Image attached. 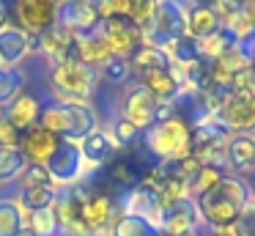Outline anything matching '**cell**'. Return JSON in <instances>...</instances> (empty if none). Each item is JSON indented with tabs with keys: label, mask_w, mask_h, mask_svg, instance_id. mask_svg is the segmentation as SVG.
Returning <instances> with one entry per match:
<instances>
[{
	"label": "cell",
	"mask_w": 255,
	"mask_h": 236,
	"mask_svg": "<svg viewBox=\"0 0 255 236\" xmlns=\"http://www.w3.org/2000/svg\"><path fill=\"white\" fill-rule=\"evenodd\" d=\"M250 203H253L250 181L244 176L225 173L206 195L195 201V209H198L200 225H206L209 231H222L233 228Z\"/></svg>",
	"instance_id": "1"
},
{
	"label": "cell",
	"mask_w": 255,
	"mask_h": 236,
	"mask_svg": "<svg viewBox=\"0 0 255 236\" xmlns=\"http://www.w3.org/2000/svg\"><path fill=\"white\" fill-rule=\"evenodd\" d=\"M140 146L156 162H178L192 154V129L181 118H165L140 135Z\"/></svg>",
	"instance_id": "2"
},
{
	"label": "cell",
	"mask_w": 255,
	"mask_h": 236,
	"mask_svg": "<svg viewBox=\"0 0 255 236\" xmlns=\"http://www.w3.org/2000/svg\"><path fill=\"white\" fill-rule=\"evenodd\" d=\"M50 82L55 99H80V102H91L94 88L99 82V71L88 69L80 63L77 58H66L61 63L50 66Z\"/></svg>",
	"instance_id": "3"
},
{
	"label": "cell",
	"mask_w": 255,
	"mask_h": 236,
	"mask_svg": "<svg viewBox=\"0 0 255 236\" xmlns=\"http://www.w3.org/2000/svg\"><path fill=\"white\" fill-rule=\"evenodd\" d=\"M228 132H255V88H233L217 104L214 115Z\"/></svg>",
	"instance_id": "4"
},
{
	"label": "cell",
	"mask_w": 255,
	"mask_h": 236,
	"mask_svg": "<svg viewBox=\"0 0 255 236\" xmlns=\"http://www.w3.org/2000/svg\"><path fill=\"white\" fill-rule=\"evenodd\" d=\"M55 190H66L72 184H80L85 179V159L80 154V146L72 140H58L55 151L44 162Z\"/></svg>",
	"instance_id": "5"
},
{
	"label": "cell",
	"mask_w": 255,
	"mask_h": 236,
	"mask_svg": "<svg viewBox=\"0 0 255 236\" xmlns=\"http://www.w3.org/2000/svg\"><path fill=\"white\" fill-rule=\"evenodd\" d=\"M187 33V3L184 0H159L154 11V22H151L145 41L165 47L167 41L184 36Z\"/></svg>",
	"instance_id": "6"
},
{
	"label": "cell",
	"mask_w": 255,
	"mask_h": 236,
	"mask_svg": "<svg viewBox=\"0 0 255 236\" xmlns=\"http://www.w3.org/2000/svg\"><path fill=\"white\" fill-rule=\"evenodd\" d=\"M11 25L28 36H44L58 25V11L47 0H11Z\"/></svg>",
	"instance_id": "7"
},
{
	"label": "cell",
	"mask_w": 255,
	"mask_h": 236,
	"mask_svg": "<svg viewBox=\"0 0 255 236\" xmlns=\"http://www.w3.org/2000/svg\"><path fill=\"white\" fill-rule=\"evenodd\" d=\"M99 30L102 36L110 41L113 55H121V58H132L145 41V33L134 25L129 16H110V19H99Z\"/></svg>",
	"instance_id": "8"
},
{
	"label": "cell",
	"mask_w": 255,
	"mask_h": 236,
	"mask_svg": "<svg viewBox=\"0 0 255 236\" xmlns=\"http://www.w3.org/2000/svg\"><path fill=\"white\" fill-rule=\"evenodd\" d=\"M156 107H159V102H156L140 82L127 85V91H124V96H121V115L132 126H137L140 132L154 126L156 124Z\"/></svg>",
	"instance_id": "9"
},
{
	"label": "cell",
	"mask_w": 255,
	"mask_h": 236,
	"mask_svg": "<svg viewBox=\"0 0 255 236\" xmlns=\"http://www.w3.org/2000/svg\"><path fill=\"white\" fill-rule=\"evenodd\" d=\"M225 168L228 173H236L247 179L255 173V137L253 132H231L225 143Z\"/></svg>",
	"instance_id": "10"
},
{
	"label": "cell",
	"mask_w": 255,
	"mask_h": 236,
	"mask_svg": "<svg viewBox=\"0 0 255 236\" xmlns=\"http://www.w3.org/2000/svg\"><path fill=\"white\" fill-rule=\"evenodd\" d=\"M118 214L121 212H118L116 201H113L107 192L91 190L88 201H85V206H83V225L91 234H107V231L113 228Z\"/></svg>",
	"instance_id": "11"
},
{
	"label": "cell",
	"mask_w": 255,
	"mask_h": 236,
	"mask_svg": "<svg viewBox=\"0 0 255 236\" xmlns=\"http://www.w3.org/2000/svg\"><path fill=\"white\" fill-rule=\"evenodd\" d=\"M200 225L198 209H195L192 198H184V201L173 203V206H165L159 220V234L162 236H189L195 234Z\"/></svg>",
	"instance_id": "12"
},
{
	"label": "cell",
	"mask_w": 255,
	"mask_h": 236,
	"mask_svg": "<svg viewBox=\"0 0 255 236\" xmlns=\"http://www.w3.org/2000/svg\"><path fill=\"white\" fill-rule=\"evenodd\" d=\"M74 58L94 71L102 69V66L113 58V47H110V41L102 36L99 25H96L94 30L74 33Z\"/></svg>",
	"instance_id": "13"
},
{
	"label": "cell",
	"mask_w": 255,
	"mask_h": 236,
	"mask_svg": "<svg viewBox=\"0 0 255 236\" xmlns=\"http://www.w3.org/2000/svg\"><path fill=\"white\" fill-rule=\"evenodd\" d=\"M63 102L66 107V115H69V132L63 140H72V143H80L83 137H88L91 132L99 129L102 118L96 113V107L91 102H80V99H58Z\"/></svg>",
	"instance_id": "14"
},
{
	"label": "cell",
	"mask_w": 255,
	"mask_h": 236,
	"mask_svg": "<svg viewBox=\"0 0 255 236\" xmlns=\"http://www.w3.org/2000/svg\"><path fill=\"white\" fill-rule=\"evenodd\" d=\"M77 146H80V154L85 159V170H102L118 154V146L113 143L110 132L102 129V126L96 132H91L88 137H83Z\"/></svg>",
	"instance_id": "15"
},
{
	"label": "cell",
	"mask_w": 255,
	"mask_h": 236,
	"mask_svg": "<svg viewBox=\"0 0 255 236\" xmlns=\"http://www.w3.org/2000/svg\"><path fill=\"white\" fill-rule=\"evenodd\" d=\"M140 85L151 93L159 104H173L176 96L181 93L184 82H181V69L173 66V69H159V71H151V74L140 77Z\"/></svg>",
	"instance_id": "16"
},
{
	"label": "cell",
	"mask_w": 255,
	"mask_h": 236,
	"mask_svg": "<svg viewBox=\"0 0 255 236\" xmlns=\"http://www.w3.org/2000/svg\"><path fill=\"white\" fill-rule=\"evenodd\" d=\"M0 115L8 121L11 126H17L19 132H28L30 126L39 124V115H41V102L36 99V93L30 91H22L11 104L0 110Z\"/></svg>",
	"instance_id": "17"
},
{
	"label": "cell",
	"mask_w": 255,
	"mask_h": 236,
	"mask_svg": "<svg viewBox=\"0 0 255 236\" xmlns=\"http://www.w3.org/2000/svg\"><path fill=\"white\" fill-rule=\"evenodd\" d=\"M58 25L69 33H83V30H94L99 25V14L91 5V0H72L69 5H63L58 11Z\"/></svg>",
	"instance_id": "18"
},
{
	"label": "cell",
	"mask_w": 255,
	"mask_h": 236,
	"mask_svg": "<svg viewBox=\"0 0 255 236\" xmlns=\"http://www.w3.org/2000/svg\"><path fill=\"white\" fill-rule=\"evenodd\" d=\"M58 140L61 137L50 135L47 129H41L39 124L30 126L28 132H22V143H19V151H22V157L28 159V162L33 165H44L47 159H50V154L55 151Z\"/></svg>",
	"instance_id": "19"
},
{
	"label": "cell",
	"mask_w": 255,
	"mask_h": 236,
	"mask_svg": "<svg viewBox=\"0 0 255 236\" xmlns=\"http://www.w3.org/2000/svg\"><path fill=\"white\" fill-rule=\"evenodd\" d=\"M39 55H44L50 66L61 63L66 58H74V33H69L61 25H55L44 36H39Z\"/></svg>",
	"instance_id": "20"
},
{
	"label": "cell",
	"mask_w": 255,
	"mask_h": 236,
	"mask_svg": "<svg viewBox=\"0 0 255 236\" xmlns=\"http://www.w3.org/2000/svg\"><path fill=\"white\" fill-rule=\"evenodd\" d=\"M30 55V36L22 27H6L0 33V63L3 66H19Z\"/></svg>",
	"instance_id": "21"
},
{
	"label": "cell",
	"mask_w": 255,
	"mask_h": 236,
	"mask_svg": "<svg viewBox=\"0 0 255 236\" xmlns=\"http://www.w3.org/2000/svg\"><path fill=\"white\" fill-rule=\"evenodd\" d=\"M129 63H132L134 80L151 74V71H159V69H173V60L167 58V52L162 47H156V44H143V47L129 58Z\"/></svg>",
	"instance_id": "22"
},
{
	"label": "cell",
	"mask_w": 255,
	"mask_h": 236,
	"mask_svg": "<svg viewBox=\"0 0 255 236\" xmlns=\"http://www.w3.org/2000/svg\"><path fill=\"white\" fill-rule=\"evenodd\" d=\"M222 27L220 16L211 5H187V36L200 41Z\"/></svg>",
	"instance_id": "23"
},
{
	"label": "cell",
	"mask_w": 255,
	"mask_h": 236,
	"mask_svg": "<svg viewBox=\"0 0 255 236\" xmlns=\"http://www.w3.org/2000/svg\"><path fill=\"white\" fill-rule=\"evenodd\" d=\"M107 236H162L159 228L137 214H118Z\"/></svg>",
	"instance_id": "24"
},
{
	"label": "cell",
	"mask_w": 255,
	"mask_h": 236,
	"mask_svg": "<svg viewBox=\"0 0 255 236\" xmlns=\"http://www.w3.org/2000/svg\"><path fill=\"white\" fill-rule=\"evenodd\" d=\"M222 176H225V170L214 168V165H198V168L187 176V195L192 198V201H198V198L206 195Z\"/></svg>",
	"instance_id": "25"
},
{
	"label": "cell",
	"mask_w": 255,
	"mask_h": 236,
	"mask_svg": "<svg viewBox=\"0 0 255 236\" xmlns=\"http://www.w3.org/2000/svg\"><path fill=\"white\" fill-rule=\"evenodd\" d=\"M39 126H41V129H47L50 135H55V137H61V140H63V137H66V132H69V115H66L63 102L52 99V102L41 104Z\"/></svg>",
	"instance_id": "26"
},
{
	"label": "cell",
	"mask_w": 255,
	"mask_h": 236,
	"mask_svg": "<svg viewBox=\"0 0 255 236\" xmlns=\"http://www.w3.org/2000/svg\"><path fill=\"white\" fill-rule=\"evenodd\" d=\"M25 82H28V77L19 66H0V110L25 91Z\"/></svg>",
	"instance_id": "27"
},
{
	"label": "cell",
	"mask_w": 255,
	"mask_h": 236,
	"mask_svg": "<svg viewBox=\"0 0 255 236\" xmlns=\"http://www.w3.org/2000/svg\"><path fill=\"white\" fill-rule=\"evenodd\" d=\"M233 47H239L236 44V38L231 36V30L228 27H220L217 33H211V36H206V38H200L198 41V52H200V58H206V60H220L222 55L228 52V49H233Z\"/></svg>",
	"instance_id": "28"
},
{
	"label": "cell",
	"mask_w": 255,
	"mask_h": 236,
	"mask_svg": "<svg viewBox=\"0 0 255 236\" xmlns=\"http://www.w3.org/2000/svg\"><path fill=\"white\" fill-rule=\"evenodd\" d=\"M17 201L25 212H44V209L55 206L58 190L55 187H25V190H19Z\"/></svg>",
	"instance_id": "29"
},
{
	"label": "cell",
	"mask_w": 255,
	"mask_h": 236,
	"mask_svg": "<svg viewBox=\"0 0 255 236\" xmlns=\"http://www.w3.org/2000/svg\"><path fill=\"white\" fill-rule=\"evenodd\" d=\"M25 228V209L17 198H0V236H17Z\"/></svg>",
	"instance_id": "30"
},
{
	"label": "cell",
	"mask_w": 255,
	"mask_h": 236,
	"mask_svg": "<svg viewBox=\"0 0 255 236\" xmlns=\"http://www.w3.org/2000/svg\"><path fill=\"white\" fill-rule=\"evenodd\" d=\"M162 49H165L167 58L173 60V66H178V69H184V66L195 63V60L200 58L198 41H195V38H189L187 33H184V36H178V38H173V41H167Z\"/></svg>",
	"instance_id": "31"
},
{
	"label": "cell",
	"mask_w": 255,
	"mask_h": 236,
	"mask_svg": "<svg viewBox=\"0 0 255 236\" xmlns=\"http://www.w3.org/2000/svg\"><path fill=\"white\" fill-rule=\"evenodd\" d=\"M129 80H132V63L121 55H113L99 69V82H105V85H127Z\"/></svg>",
	"instance_id": "32"
},
{
	"label": "cell",
	"mask_w": 255,
	"mask_h": 236,
	"mask_svg": "<svg viewBox=\"0 0 255 236\" xmlns=\"http://www.w3.org/2000/svg\"><path fill=\"white\" fill-rule=\"evenodd\" d=\"M25 165H28V159L22 157L19 148H0V187L14 184L25 170Z\"/></svg>",
	"instance_id": "33"
},
{
	"label": "cell",
	"mask_w": 255,
	"mask_h": 236,
	"mask_svg": "<svg viewBox=\"0 0 255 236\" xmlns=\"http://www.w3.org/2000/svg\"><path fill=\"white\" fill-rule=\"evenodd\" d=\"M110 137H113V143H116L118 146V151H127V148H132L134 143L140 140V135H143V132L137 129V126H132L129 124L127 118H124L121 113L116 115V118H113V124H110Z\"/></svg>",
	"instance_id": "34"
},
{
	"label": "cell",
	"mask_w": 255,
	"mask_h": 236,
	"mask_svg": "<svg viewBox=\"0 0 255 236\" xmlns=\"http://www.w3.org/2000/svg\"><path fill=\"white\" fill-rule=\"evenodd\" d=\"M25 225L33 228L41 236H61V225H58L55 209H44V212H25Z\"/></svg>",
	"instance_id": "35"
},
{
	"label": "cell",
	"mask_w": 255,
	"mask_h": 236,
	"mask_svg": "<svg viewBox=\"0 0 255 236\" xmlns=\"http://www.w3.org/2000/svg\"><path fill=\"white\" fill-rule=\"evenodd\" d=\"M17 184H19V190H25V187H55L44 165H33V162L25 165V170L19 173Z\"/></svg>",
	"instance_id": "36"
},
{
	"label": "cell",
	"mask_w": 255,
	"mask_h": 236,
	"mask_svg": "<svg viewBox=\"0 0 255 236\" xmlns=\"http://www.w3.org/2000/svg\"><path fill=\"white\" fill-rule=\"evenodd\" d=\"M19 143H22V132L0 115V148H19Z\"/></svg>",
	"instance_id": "37"
},
{
	"label": "cell",
	"mask_w": 255,
	"mask_h": 236,
	"mask_svg": "<svg viewBox=\"0 0 255 236\" xmlns=\"http://www.w3.org/2000/svg\"><path fill=\"white\" fill-rule=\"evenodd\" d=\"M242 5H244V0H217L211 8L217 11V16H220V22L225 25V22H231L233 16L242 11Z\"/></svg>",
	"instance_id": "38"
},
{
	"label": "cell",
	"mask_w": 255,
	"mask_h": 236,
	"mask_svg": "<svg viewBox=\"0 0 255 236\" xmlns=\"http://www.w3.org/2000/svg\"><path fill=\"white\" fill-rule=\"evenodd\" d=\"M239 236H255V203H250L244 209V214L239 217V223L233 225Z\"/></svg>",
	"instance_id": "39"
},
{
	"label": "cell",
	"mask_w": 255,
	"mask_h": 236,
	"mask_svg": "<svg viewBox=\"0 0 255 236\" xmlns=\"http://www.w3.org/2000/svg\"><path fill=\"white\" fill-rule=\"evenodd\" d=\"M6 27H11V5L6 0H0V33L6 30Z\"/></svg>",
	"instance_id": "40"
},
{
	"label": "cell",
	"mask_w": 255,
	"mask_h": 236,
	"mask_svg": "<svg viewBox=\"0 0 255 236\" xmlns=\"http://www.w3.org/2000/svg\"><path fill=\"white\" fill-rule=\"evenodd\" d=\"M242 8H244V14L250 16V22L255 25V0H244V5H242Z\"/></svg>",
	"instance_id": "41"
},
{
	"label": "cell",
	"mask_w": 255,
	"mask_h": 236,
	"mask_svg": "<svg viewBox=\"0 0 255 236\" xmlns=\"http://www.w3.org/2000/svg\"><path fill=\"white\" fill-rule=\"evenodd\" d=\"M47 3H50L52 8H55V11H61L63 5H69V3H72V0H47Z\"/></svg>",
	"instance_id": "42"
},
{
	"label": "cell",
	"mask_w": 255,
	"mask_h": 236,
	"mask_svg": "<svg viewBox=\"0 0 255 236\" xmlns=\"http://www.w3.org/2000/svg\"><path fill=\"white\" fill-rule=\"evenodd\" d=\"M187 5H214L217 0H184Z\"/></svg>",
	"instance_id": "43"
},
{
	"label": "cell",
	"mask_w": 255,
	"mask_h": 236,
	"mask_svg": "<svg viewBox=\"0 0 255 236\" xmlns=\"http://www.w3.org/2000/svg\"><path fill=\"white\" fill-rule=\"evenodd\" d=\"M247 58H250V66H253V71H255V41L250 44V49H247Z\"/></svg>",
	"instance_id": "44"
},
{
	"label": "cell",
	"mask_w": 255,
	"mask_h": 236,
	"mask_svg": "<svg viewBox=\"0 0 255 236\" xmlns=\"http://www.w3.org/2000/svg\"><path fill=\"white\" fill-rule=\"evenodd\" d=\"M17 236H41V234H36V231H33V228H28V225H25V228H22V231H19V234H17Z\"/></svg>",
	"instance_id": "45"
},
{
	"label": "cell",
	"mask_w": 255,
	"mask_h": 236,
	"mask_svg": "<svg viewBox=\"0 0 255 236\" xmlns=\"http://www.w3.org/2000/svg\"><path fill=\"white\" fill-rule=\"evenodd\" d=\"M195 236H211V231L206 228V225H198V231H195Z\"/></svg>",
	"instance_id": "46"
},
{
	"label": "cell",
	"mask_w": 255,
	"mask_h": 236,
	"mask_svg": "<svg viewBox=\"0 0 255 236\" xmlns=\"http://www.w3.org/2000/svg\"><path fill=\"white\" fill-rule=\"evenodd\" d=\"M69 236H107V234H91V231H85V234H69Z\"/></svg>",
	"instance_id": "47"
},
{
	"label": "cell",
	"mask_w": 255,
	"mask_h": 236,
	"mask_svg": "<svg viewBox=\"0 0 255 236\" xmlns=\"http://www.w3.org/2000/svg\"><path fill=\"white\" fill-rule=\"evenodd\" d=\"M250 190H253V195H255V179H253V181H250Z\"/></svg>",
	"instance_id": "48"
},
{
	"label": "cell",
	"mask_w": 255,
	"mask_h": 236,
	"mask_svg": "<svg viewBox=\"0 0 255 236\" xmlns=\"http://www.w3.org/2000/svg\"><path fill=\"white\" fill-rule=\"evenodd\" d=\"M6 3H11V0H6Z\"/></svg>",
	"instance_id": "49"
},
{
	"label": "cell",
	"mask_w": 255,
	"mask_h": 236,
	"mask_svg": "<svg viewBox=\"0 0 255 236\" xmlns=\"http://www.w3.org/2000/svg\"><path fill=\"white\" fill-rule=\"evenodd\" d=\"M0 66H3V63H0Z\"/></svg>",
	"instance_id": "50"
}]
</instances>
